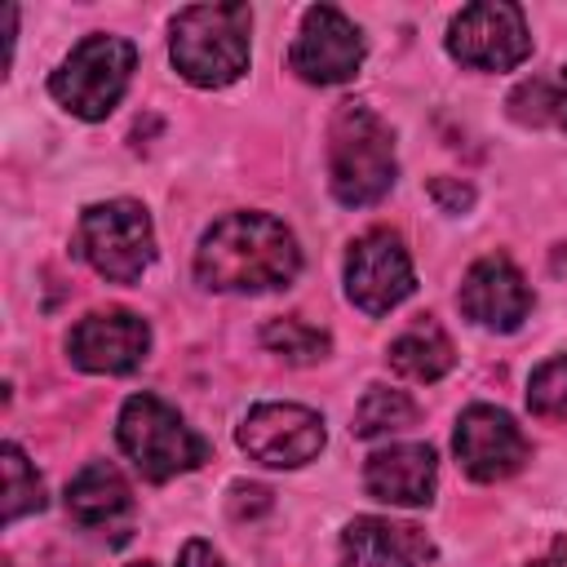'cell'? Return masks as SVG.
I'll return each instance as SVG.
<instances>
[{
	"label": "cell",
	"instance_id": "6da1fadb",
	"mask_svg": "<svg viewBox=\"0 0 567 567\" xmlns=\"http://www.w3.org/2000/svg\"><path fill=\"white\" fill-rule=\"evenodd\" d=\"M301 270V248L292 230L270 213H226L217 217L199 248L195 275L217 292H266L288 288Z\"/></svg>",
	"mask_w": 567,
	"mask_h": 567
},
{
	"label": "cell",
	"instance_id": "7a4b0ae2",
	"mask_svg": "<svg viewBox=\"0 0 567 567\" xmlns=\"http://www.w3.org/2000/svg\"><path fill=\"white\" fill-rule=\"evenodd\" d=\"M394 133L390 124L363 106L341 102L328 128V182L346 208H368L394 186Z\"/></svg>",
	"mask_w": 567,
	"mask_h": 567
},
{
	"label": "cell",
	"instance_id": "3957f363",
	"mask_svg": "<svg viewBox=\"0 0 567 567\" xmlns=\"http://www.w3.org/2000/svg\"><path fill=\"white\" fill-rule=\"evenodd\" d=\"M248 4H190L173 18V66L199 89H221L248 71Z\"/></svg>",
	"mask_w": 567,
	"mask_h": 567
},
{
	"label": "cell",
	"instance_id": "277c9868",
	"mask_svg": "<svg viewBox=\"0 0 567 567\" xmlns=\"http://www.w3.org/2000/svg\"><path fill=\"white\" fill-rule=\"evenodd\" d=\"M120 447L151 483H168L208 461V443L155 394H133L120 408Z\"/></svg>",
	"mask_w": 567,
	"mask_h": 567
},
{
	"label": "cell",
	"instance_id": "5b68a950",
	"mask_svg": "<svg viewBox=\"0 0 567 567\" xmlns=\"http://www.w3.org/2000/svg\"><path fill=\"white\" fill-rule=\"evenodd\" d=\"M133 66L137 49L124 35H84L49 75V93L80 120H106L124 97Z\"/></svg>",
	"mask_w": 567,
	"mask_h": 567
},
{
	"label": "cell",
	"instance_id": "8992f818",
	"mask_svg": "<svg viewBox=\"0 0 567 567\" xmlns=\"http://www.w3.org/2000/svg\"><path fill=\"white\" fill-rule=\"evenodd\" d=\"M80 252L111 284H137L155 257V230L142 204L106 199L80 213Z\"/></svg>",
	"mask_w": 567,
	"mask_h": 567
},
{
	"label": "cell",
	"instance_id": "52a82bcc",
	"mask_svg": "<svg viewBox=\"0 0 567 567\" xmlns=\"http://www.w3.org/2000/svg\"><path fill=\"white\" fill-rule=\"evenodd\" d=\"M447 53L474 71H509L532 53L523 9L509 0L465 4L447 27Z\"/></svg>",
	"mask_w": 567,
	"mask_h": 567
},
{
	"label": "cell",
	"instance_id": "ba28073f",
	"mask_svg": "<svg viewBox=\"0 0 567 567\" xmlns=\"http://www.w3.org/2000/svg\"><path fill=\"white\" fill-rule=\"evenodd\" d=\"M416 288L412 257L394 230H368L346 257V292L363 315H390Z\"/></svg>",
	"mask_w": 567,
	"mask_h": 567
},
{
	"label": "cell",
	"instance_id": "9c48e42d",
	"mask_svg": "<svg viewBox=\"0 0 567 567\" xmlns=\"http://www.w3.org/2000/svg\"><path fill=\"white\" fill-rule=\"evenodd\" d=\"M452 447H456V461L470 478L478 483H496V478H509L514 470H523L532 443L527 434L514 425L509 412L492 408V403H470L456 421V434H452Z\"/></svg>",
	"mask_w": 567,
	"mask_h": 567
},
{
	"label": "cell",
	"instance_id": "30bf717a",
	"mask_svg": "<svg viewBox=\"0 0 567 567\" xmlns=\"http://www.w3.org/2000/svg\"><path fill=\"white\" fill-rule=\"evenodd\" d=\"M359 62H363L359 27L332 4L306 9L301 31H297L292 53H288V66L310 84H341L359 71Z\"/></svg>",
	"mask_w": 567,
	"mask_h": 567
},
{
	"label": "cell",
	"instance_id": "8fae6325",
	"mask_svg": "<svg viewBox=\"0 0 567 567\" xmlns=\"http://www.w3.org/2000/svg\"><path fill=\"white\" fill-rule=\"evenodd\" d=\"M239 447L275 470L306 465L323 447V416L301 403H257L239 425Z\"/></svg>",
	"mask_w": 567,
	"mask_h": 567
},
{
	"label": "cell",
	"instance_id": "7c38bea8",
	"mask_svg": "<svg viewBox=\"0 0 567 567\" xmlns=\"http://www.w3.org/2000/svg\"><path fill=\"white\" fill-rule=\"evenodd\" d=\"M151 350V328L133 310H93L66 332V354L84 372H133Z\"/></svg>",
	"mask_w": 567,
	"mask_h": 567
},
{
	"label": "cell",
	"instance_id": "4fadbf2b",
	"mask_svg": "<svg viewBox=\"0 0 567 567\" xmlns=\"http://www.w3.org/2000/svg\"><path fill=\"white\" fill-rule=\"evenodd\" d=\"M456 306L483 323V328H496V332H514L527 310H532V288L527 279L518 275V266L501 252H487L478 257L465 279H461V292H456Z\"/></svg>",
	"mask_w": 567,
	"mask_h": 567
},
{
	"label": "cell",
	"instance_id": "5bb4252c",
	"mask_svg": "<svg viewBox=\"0 0 567 567\" xmlns=\"http://www.w3.org/2000/svg\"><path fill=\"white\" fill-rule=\"evenodd\" d=\"M434 478H439V461H434V447H425V443L381 447L363 465L368 496L385 501V505H408V509L434 501Z\"/></svg>",
	"mask_w": 567,
	"mask_h": 567
},
{
	"label": "cell",
	"instance_id": "9a60e30c",
	"mask_svg": "<svg viewBox=\"0 0 567 567\" xmlns=\"http://www.w3.org/2000/svg\"><path fill=\"white\" fill-rule=\"evenodd\" d=\"M434 545L412 523L354 518L341 532V567H425Z\"/></svg>",
	"mask_w": 567,
	"mask_h": 567
},
{
	"label": "cell",
	"instance_id": "2e32d148",
	"mask_svg": "<svg viewBox=\"0 0 567 567\" xmlns=\"http://www.w3.org/2000/svg\"><path fill=\"white\" fill-rule=\"evenodd\" d=\"M66 514L89 532H115V540H124V527L133 518V492L115 465L89 461L66 483Z\"/></svg>",
	"mask_w": 567,
	"mask_h": 567
},
{
	"label": "cell",
	"instance_id": "e0dca14e",
	"mask_svg": "<svg viewBox=\"0 0 567 567\" xmlns=\"http://www.w3.org/2000/svg\"><path fill=\"white\" fill-rule=\"evenodd\" d=\"M452 363H456V350L430 315H421L412 328H403L390 341V368L412 381H439L443 372H452Z\"/></svg>",
	"mask_w": 567,
	"mask_h": 567
},
{
	"label": "cell",
	"instance_id": "ac0fdd59",
	"mask_svg": "<svg viewBox=\"0 0 567 567\" xmlns=\"http://www.w3.org/2000/svg\"><path fill=\"white\" fill-rule=\"evenodd\" d=\"M509 115L518 124H532V128H567V62L554 66L549 75H532L523 84L509 89L505 97Z\"/></svg>",
	"mask_w": 567,
	"mask_h": 567
},
{
	"label": "cell",
	"instance_id": "d6986e66",
	"mask_svg": "<svg viewBox=\"0 0 567 567\" xmlns=\"http://www.w3.org/2000/svg\"><path fill=\"white\" fill-rule=\"evenodd\" d=\"M416 425V403L403 394V390H390V385H372L359 408H354V434L359 439H377V434H394V430H408Z\"/></svg>",
	"mask_w": 567,
	"mask_h": 567
},
{
	"label": "cell",
	"instance_id": "ffe728a7",
	"mask_svg": "<svg viewBox=\"0 0 567 567\" xmlns=\"http://www.w3.org/2000/svg\"><path fill=\"white\" fill-rule=\"evenodd\" d=\"M261 341H266V350H275L288 363H315V359L328 354V332L315 328V323H306V319H297V315L270 319L261 328Z\"/></svg>",
	"mask_w": 567,
	"mask_h": 567
},
{
	"label": "cell",
	"instance_id": "44dd1931",
	"mask_svg": "<svg viewBox=\"0 0 567 567\" xmlns=\"http://www.w3.org/2000/svg\"><path fill=\"white\" fill-rule=\"evenodd\" d=\"M4 523H18L22 514L44 509V483L40 474L27 465L18 443H4Z\"/></svg>",
	"mask_w": 567,
	"mask_h": 567
},
{
	"label": "cell",
	"instance_id": "7402d4cb",
	"mask_svg": "<svg viewBox=\"0 0 567 567\" xmlns=\"http://www.w3.org/2000/svg\"><path fill=\"white\" fill-rule=\"evenodd\" d=\"M527 408L540 421H567V359H549L527 381Z\"/></svg>",
	"mask_w": 567,
	"mask_h": 567
},
{
	"label": "cell",
	"instance_id": "603a6c76",
	"mask_svg": "<svg viewBox=\"0 0 567 567\" xmlns=\"http://www.w3.org/2000/svg\"><path fill=\"white\" fill-rule=\"evenodd\" d=\"M430 195L443 213H465L474 204V190L461 182V177H430Z\"/></svg>",
	"mask_w": 567,
	"mask_h": 567
},
{
	"label": "cell",
	"instance_id": "cb8c5ba5",
	"mask_svg": "<svg viewBox=\"0 0 567 567\" xmlns=\"http://www.w3.org/2000/svg\"><path fill=\"white\" fill-rule=\"evenodd\" d=\"M230 509H235V518L261 514V509H270V492H266V487H257V483H239V487L230 492Z\"/></svg>",
	"mask_w": 567,
	"mask_h": 567
},
{
	"label": "cell",
	"instance_id": "d4e9b609",
	"mask_svg": "<svg viewBox=\"0 0 567 567\" xmlns=\"http://www.w3.org/2000/svg\"><path fill=\"white\" fill-rule=\"evenodd\" d=\"M177 567H221V558L213 554V545H204V540H186Z\"/></svg>",
	"mask_w": 567,
	"mask_h": 567
},
{
	"label": "cell",
	"instance_id": "484cf974",
	"mask_svg": "<svg viewBox=\"0 0 567 567\" xmlns=\"http://www.w3.org/2000/svg\"><path fill=\"white\" fill-rule=\"evenodd\" d=\"M532 567H567V545H558L554 554H545V558H536Z\"/></svg>",
	"mask_w": 567,
	"mask_h": 567
},
{
	"label": "cell",
	"instance_id": "4316f807",
	"mask_svg": "<svg viewBox=\"0 0 567 567\" xmlns=\"http://www.w3.org/2000/svg\"><path fill=\"white\" fill-rule=\"evenodd\" d=\"M128 567H151V563H128Z\"/></svg>",
	"mask_w": 567,
	"mask_h": 567
}]
</instances>
